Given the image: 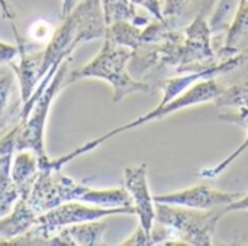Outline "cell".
Returning <instances> with one entry per match:
<instances>
[{"label": "cell", "instance_id": "4", "mask_svg": "<svg viewBox=\"0 0 248 246\" xmlns=\"http://www.w3.org/2000/svg\"><path fill=\"white\" fill-rule=\"evenodd\" d=\"M132 54L134 51L131 48L121 46L105 39L97 55L83 67L73 70L70 75L65 77L67 80H64V86L86 78L108 81L113 88V103H119L122 99L134 93H151V86L134 78L128 70Z\"/></svg>", "mask_w": 248, "mask_h": 246}, {"label": "cell", "instance_id": "1", "mask_svg": "<svg viewBox=\"0 0 248 246\" xmlns=\"http://www.w3.org/2000/svg\"><path fill=\"white\" fill-rule=\"evenodd\" d=\"M212 36L209 20L205 14L196 13L179 39L141 43L135 48L128 70L134 78L148 83L153 90L171 71L177 75L202 71L219 61Z\"/></svg>", "mask_w": 248, "mask_h": 246}, {"label": "cell", "instance_id": "19", "mask_svg": "<svg viewBox=\"0 0 248 246\" xmlns=\"http://www.w3.org/2000/svg\"><path fill=\"white\" fill-rule=\"evenodd\" d=\"M102 9L106 26L115 22H131L140 28L150 23L148 17L137 13L135 4L131 0H102Z\"/></svg>", "mask_w": 248, "mask_h": 246}, {"label": "cell", "instance_id": "26", "mask_svg": "<svg viewBox=\"0 0 248 246\" xmlns=\"http://www.w3.org/2000/svg\"><path fill=\"white\" fill-rule=\"evenodd\" d=\"M248 210V193H244L238 200H235L234 203L225 206V213H231V212H244Z\"/></svg>", "mask_w": 248, "mask_h": 246}, {"label": "cell", "instance_id": "17", "mask_svg": "<svg viewBox=\"0 0 248 246\" xmlns=\"http://www.w3.org/2000/svg\"><path fill=\"white\" fill-rule=\"evenodd\" d=\"M218 119L222 122H228V123H234L238 125L241 128H244L247 130V136L244 139V142L225 159H222L218 165L215 167H209V168H203L198 173L199 178H205V180H214L217 177H219L224 171H227V168L231 167V164L238 159V157H241L246 151L248 149V106H243V107H237L231 112L227 113H219Z\"/></svg>", "mask_w": 248, "mask_h": 246}, {"label": "cell", "instance_id": "13", "mask_svg": "<svg viewBox=\"0 0 248 246\" xmlns=\"http://www.w3.org/2000/svg\"><path fill=\"white\" fill-rule=\"evenodd\" d=\"M225 32V39L217 51V55L221 59L244 52L248 48V0L238 1L235 13Z\"/></svg>", "mask_w": 248, "mask_h": 246}, {"label": "cell", "instance_id": "6", "mask_svg": "<svg viewBox=\"0 0 248 246\" xmlns=\"http://www.w3.org/2000/svg\"><path fill=\"white\" fill-rule=\"evenodd\" d=\"M225 215V207L196 210L155 203V222L171 231L174 236V242L171 245H214L217 226Z\"/></svg>", "mask_w": 248, "mask_h": 246}, {"label": "cell", "instance_id": "24", "mask_svg": "<svg viewBox=\"0 0 248 246\" xmlns=\"http://www.w3.org/2000/svg\"><path fill=\"white\" fill-rule=\"evenodd\" d=\"M134 4H140L144 9H147L155 19L158 20H164V14H163V6H161V0H131Z\"/></svg>", "mask_w": 248, "mask_h": 246}, {"label": "cell", "instance_id": "14", "mask_svg": "<svg viewBox=\"0 0 248 246\" xmlns=\"http://www.w3.org/2000/svg\"><path fill=\"white\" fill-rule=\"evenodd\" d=\"M15 78L12 74L6 72L0 75V139L12 130L22 119V100L20 96L13 99L15 91Z\"/></svg>", "mask_w": 248, "mask_h": 246}, {"label": "cell", "instance_id": "2", "mask_svg": "<svg viewBox=\"0 0 248 246\" xmlns=\"http://www.w3.org/2000/svg\"><path fill=\"white\" fill-rule=\"evenodd\" d=\"M49 159L38 162L39 173L26 200L36 213H44L68 202L92 203L100 207H134L125 188H92L67 177L61 170L51 168Z\"/></svg>", "mask_w": 248, "mask_h": 246}, {"label": "cell", "instance_id": "9", "mask_svg": "<svg viewBox=\"0 0 248 246\" xmlns=\"http://www.w3.org/2000/svg\"><path fill=\"white\" fill-rule=\"evenodd\" d=\"M244 193H228L212 188L209 184H199L190 188H185L174 193L154 196L155 203L182 206L196 210H211L217 207H225L238 200Z\"/></svg>", "mask_w": 248, "mask_h": 246}, {"label": "cell", "instance_id": "23", "mask_svg": "<svg viewBox=\"0 0 248 246\" xmlns=\"http://www.w3.org/2000/svg\"><path fill=\"white\" fill-rule=\"evenodd\" d=\"M124 246H151V239H150V233H147L144 231V228L140 225L137 228V231L132 233V236H129L125 242H122Z\"/></svg>", "mask_w": 248, "mask_h": 246}, {"label": "cell", "instance_id": "21", "mask_svg": "<svg viewBox=\"0 0 248 246\" xmlns=\"http://www.w3.org/2000/svg\"><path fill=\"white\" fill-rule=\"evenodd\" d=\"M10 164L12 157L0 165V219L10 213L16 202L20 199L19 191L10 177Z\"/></svg>", "mask_w": 248, "mask_h": 246}, {"label": "cell", "instance_id": "3", "mask_svg": "<svg viewBox=\"0 0 248 246\" xmlns=\"http://www.w3.org/2000/svg\"><path fill=\"white\" fill-rule=\"evenodd\" d=\"M106 22L102 0H81L55 29L42 51V70L46 74L55 62L70 58L74 49L87 41L105 38Z\"/></svg>", "mask_w": 248, "mask_h": 246}, {"label": "cell", "instance_id": "16", "mask_svg": "<svg viewBox=\"0 0 248 246\" xmlns=\"http://www.w3.org/2000/svg\"><path fill=\"white\" fill-rule=\"evenodd\" d=\"M38 215L25 199H19L12 212L0 219V241L19 236L36 226Z\"/></svg>", "mask_w": 248, "mask_h": 246}, {"label": "cell", "instance_id": "22", "mask_svg": "<svg viewBox=\"0 0 248 246\" xmlns=\"http://www.w3.org/2000/svg\"><path fill=\"white\" fill-rule=\"evenodd\" d=\"M195 0H164L163 6V14L166 19L173 20L176 17L185 16V13L189 10Z\"/></svg>", "mask_w": 248, "mask_h": 246}, {"label": "cell", "instance_id": "5", "mask_svg": "<svg viewBox=\"0 0 248 246\" xmlns=\"http://www.w3.org/2000/svg\"><path fill=\"white\" fill-rule=\"evenodd\" d=\"M221 94V84L218 83L217 78H208V80H202V81H198L196 84L190 86L187 90H185L182 94H179L177 97H174L173 100L164 103V104H158L155 109H153L151 112L145 113L144 116L132 120L131 123H126L124 126H119L110 132H108L106 135L103 136H99L87 144H84L83 146L80 148H76L73 152L61 157V158H57V159H49V167L51 168H55V170H62V167L65 164H68L70 161L76 159L77 157L80 155H84L93 149H96L99 145L105 144L106 141H109L110 138L122 133V132H126V130H131V129H135V128H140L145 123H150V122H154V120H161L163 117L174 113V112H179V110H183V109H187V107H193V106H198V104H202V103H211V101H215Z\"/></svg>", "mask_w": 248, "mask_h": 246}, {"label": "cell", "instance_id": "7", "mask_svg": "<svg viewBox=\"0 0 248 246\" xmlns=\"http://www.w3.org/2000/svg\"><path fill=\"white\" fill-rule=\"evenodd\" d=\"M73 61V57L65 58L55 74L52 75L51 81L45 87V90L41 93V96L36 99L32 110L29 112L25 123L20 126L17 138H16V146L15 151H32L38 161L46 159L48 155L45 152V125L48 119V113L51 109V104L58 94L60 88L64 86V80L67 77L68 65Z\"/></svg>", "mask_w": 248, "mask_h": 246}, {"label": "cell", "instance_id": "8", "mask_svg": "<svg viewBox=\"0 0 248 246\" xmlns=\"http://www.w3.org/2000/svg\"><path fill=\"white\" fill-rule=\"evenodd\" d=\"M116 215H135V207H87L80 202L62 203L54 209H49L38 215V223L32 229L44 236H51L61 228L81 223L100 220L103 217Z\"/></svg>", "mask_w": 248, "mask_h": 246}, {"label": "cell", "instance_id": "20", "mask_svg": "<svg viewBox=\"0 0 248 246\" xmlns=\"http://www.w3.org/2000/svg\"><path fill=\"white\" fill-rule=\"evenodd\" d=\"M141 28L131 23V22H115L106 26L105 39L121 45L131 48L132 51L140 45L141 38Z\"/></svg>", "mask_w": 248, "mask_h": 246}, {"label": "cell", "instance_id": "10", "mask_svg": "<svg viewBox=\"0 0 248 246\" xmlns=\"http://www.w3.org/2000/svg\"><path fill=\"white\" fill-rule=\"evenodd\" d=\"M147 168V164L126 167L124 170V186L131 196L140 225L147 233H150L155 222V202L154 196L150 193Z\"/></svg>", "mask_w": 248, "mask_h": 246}, {"label": "cell", "instance_id": "12", "mask_svg": "<svg viewBox=\"0 0 248 246\" xmlns=\"http://www.w3.org/2000/svg\"><path fill=\"white\" fill-rule=\"evenodd\" d=\"M12 29L17 42V48H19V57L20 61L17 64H15L13 61L9 62V65L12 67L13 72L16 74L17 83H19V88H20V100L22 103H26L31 96L33 94L36 86L39 84V81L44 78L45 72L42 70V51L41 52H35V54H26V45H25V39L19 35L16 26L12 23Z\"/></svg>", "mask_w": 248, "mask_h": 246}, {"label": "cell", "instance_id": "18", "mask_svg": "<svg viewBox=\"0 0 248 246\" xmlns=\"http://www.w3.org/2000/svg\"><path fill=\"white\" fill-rule=\"evenodd\" d=\"M73 244V246L102 245V236L106 231V223L100 220L81 222L60 229Z\"/></svg>", "mask_w": 248, "mask_h": 246}, {"label": "cell", "instance_id": "27", "mask_svg": "<svg viewBox=\"0 0 248 246\" xmlns=\"http://www.w3.org/2000/svg\"><path fill=\"white\" fill-rule=\"evenodd\" d=\"M238 1H241V0H238Z\"/></svg>", "mask_w": 248, "mask_h": 246}, {"label": "cell", "instance_id": "11", "mask_svg": "<svg viewBox=\"0 0 248 246\" xmlns=\"http://www.w3.org/2000/svg\"><path fill=\"white\" fill-rule=\"evenodd\" d=\"M217 80L221 84V94L214 101L217 107L237 109L248 106V48L235 54L234 65Z\"/></svg>", "mask_w": 248, "mask_h": 246}, {"label": "cell", "instance_id": "15", "mask_svg": "<svg viewBox=\"0 0 248 246\" xmlns=\"http://www.w3.org/2000/svg\"><path fill=\"white\" fill-rule=\"evenodd\" d=\"M39 173L38 157L32 151H16L10 164V177L20 199L28 200Z\"/></svg>", "mask_w": 248, "mask_h": 246}, {"label": "cell", "instance_id": "25", "mask_svg": "<svg viewBox=\"0 0 248 246\" xmlns=\"http://www.w3.org/2000/svg\"><path fill=\"white\" fill-rule=\"evenodd\" d=\"M19 55V48L0 41V65L12 62Z\"/></svg>", "mask_w": 248, "mask_h": 246}]
</instances>
